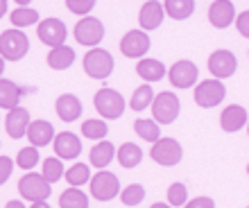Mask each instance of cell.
Instances as JSON below:
<instances>
[{"label": "cell", "instance_id": "obj_37", "mask_svg": "<svg viewBox=\"0 0 249 208\" xmlns=\"http://www.w3.org/2000/svg\"><path fill=\"white\" fill-rule=\"evenodd\" d=\"M95 2L98 0H66V7L71 9L72 14H77V16H89V12H91L93 7H95Z\"/></svg>", "mask_w": 249, "mask_h": 208}, {"label": "cell", "instance_id": "obj_27", "mask_svg": "<svg viewBox=\"0 0 249 208\" xmlns=\"http://www.w3.org/2000/svg\"><path fill=\"white\" fill-rule=\"evenodd\" d=\"M9 18H12V25L16 30H23L27 25H34V23H39V12L32 9V7H16L12 14H9Z\"/></svg>", "mask_w": 249, "mask_h": 208}, {"label": "cell", "instance_id": "obj_24", "mask_svg": "<svg viewBox=\"0 0 249 208\" xmlns=\"http://www.w3.org/2000/svg\"><path fill=\"white\" fill-rule=\"evenodd\" d=\"M20 102V88L9 79H0V109L12 111Z\"/></svg>", "mask_w": 249, "mask_h": 208}, {"label": "cell", "instance_id": "obj_35", "mask_svg": "<svg viewBox=\"0 0 249 208\" xmlns=\"http://www.w3.org/2000/svg\"><path fill=\"white\" fill-rule=\"evenodd\" d=\"M16 165H18L20 170H34L36 165H39V150L36 147H23V150L16 154Z\"/></svg>", "mask_w": 249, "mask_h": 208}, {"label": "cell", "instance_id": "obj_42", "mask_svg": "<svg viewBox=\"0 0 249 208\" xmlns=\"http://www.w3.org/2000/svg\"><path fill=\"white\" fill-rule=\"evenodd\" d=\"M7 14V0H0V18Z\"/></svg>", "mask_w": 249, "mask_h": 208}, {"label": "cell", "instance_id": "obj_3", "mask_svg": "<svg viewBox=\"0 0 249 208\" xmlns=\"http://www.w3.org/2000/svg\"><path fill=\"white\" fill-rule=\"evenodd\" d=\"M179 109H181V104H179V98L175 93H159V95H154V102H152V116H154L152 120L157 124H172L179 116Z\"/></svg>", "mask_w": 249, "mask_h": 208}, {"label": "cell", "instance_id": "obj_44", "mask_svg": "<svg viewBox=\"0 0 249 208\" xmlns=\"http://www.w3.org/2000/svg\"><path fill=\"white\" fill-rule=\"evenodd\" d=\"M14 2H16V5H18V7H27V5H30V2H32V0H14Z\"/></svg>", "mask_w": 249, "mask_h": 208}, {"label": "cell", "instance_id": "obj_34", "mask_svg": "<svg viewBox=\"0 0 249 208\" xmlns=\"http://www.w3.org/2000/svg\"><path fill=\"white\" fill-rule=\"evenodd\" d=\"M120 199H123L124 206H138V204L145 199V188L141 186V183H131V186H127V188L120 190Z\"/></svg>", "mask_w": 249, "mask_h": 208}, {"label": "cell", "instance_id": "obj_28", "mask_svg": "<svg viewBox=\"0 0 249 208\" xmlns=\"http://www.w3.org/2000/svg\"><path fill=\"white\" fill-rule=\"evenodd\" d=\"M134 131L143 140H147V143H157L159 138H161V127L154 120H147V118H138L136 122H134Z\"/></svg>", "mask_w": 249, "mask_h": 208}, {"label": "cell", "instance_id": "obj_7", "mask_svg": "<svg viewBox=\"0 0 249 208\" xmlns=\"http://www.w3.org/2000/svg\"><path fill=\"white\" fill-rule=\"evenodd\" d=\"M181 156H184V150H181L179 140H175V138H159L150 150L152 161L159 163V165H165V168L177 165L181 161Z\"/></svg>", "mask_w": 249, "mask_h": 208}, {"label": "cell", "instance_id": "obj_32", "mask_svg": "<svg viewBox=\"0 0 249 208\" xmlns=\"http://www.w3.org/2000/svg\"><path fill=\"white\" fill-rule=\"evenodd\" d=\"M82 134L91 140H105L107 134H109V127H107L105 120H98V118H91L82 124Z\"/></svg>", "mask_w": 249, "mask_h": 208}, {"label": "cell", "instance_id": "obj_47", "mask_svg": "<svg viewBox=\"0 0 249 208\" xmlns=\"http://www.w3.org/2000/svg\"><path fill=\"white\" fill-rule=\"evenodd\" d=\"M247 174H249V165H247Z\"/></svg>", "mask_w": 249, "mask_h": 208}, {"label": "cell", "instance_id": "obj_33", "mask_svg": "<svg viewBox=\"0 0 249 208\" xmlns=\"http://www.w3.org/2000/svg\"><path fill=\"white\" fill-rule=\"evenodd\" d=\"M64 165H61V158H57V156H50V158H46L43 161V172H41V176L46 179L48 183H57L64 176Z\"/></svg>", "mask_w": 249, "mask_h": 208}, {"label": "cell", "instance_id": "obj_11", "mask_svg": "<svg viewBox=\"0 0 249 208\" xmlns=\"http://www.w3.org/2000/svg\"><path fill=\"white\" fill-rule=\"evenodd\" d=\"M36 36H39L41 43H46L50 48H57V46H64L66 36H68V30H66V25L59 18H46V20H41L39 27H36Z\"/></svg>", "mask_w": 249, "mask_h": 208}, {"label": "cell", "instance_id": "obj_46", "mask_svg": "<svg viewBox=\"0 0 249 208\" xmlns=\"http://www.w3.org/2000/svg\"><path fill=\"white\" fill-rule=\"evenodd\" d=\"M150 208H172V206H165V204H154V206H150Z\"/></svg>", "mask_w": 249, "mask_h": 208}, {"label": "cell", "instance_id": "obj_18", "mask_svg": "<svg viewBox=\"0 0 249 208\" xmlns=\"http://www.w3.org/2000/svg\"><path fill=\"white\" fill-rule=\"evenodd\" d=\"M30 113H27V109H23V106H16V109H12L9 113H7L5 118V129L7 134L12 138H20L27 134V127H30Z\"/></svg>", "mask_w": 249, "mask_h": 208}, {"label": "cell", "instance_id": "obj_13", "mask_svg": "<svg viewBox=\"0 0 249 208\" xmlns=\"http://www.w3.org/2000/svg\"><path fill=\"white\" fill-rule=\"evenodd\" d=\"M168 79L177 88H190L197 84V66L188 59H181L177 64H172V68L168 70Z\"/></svg>", "mask_w": 249, "mask_h": 208}, {"label": "cell", "instance_id": "obj_21", "mask_svg": "<svg viewBox=\"0 0 249 208\" xmlns=\"http://www.w3.org/2000/svg\"><path fill=\"white\" fill-rule=\"evenodd\" d=\"M75 64V50L71 46H57V48H50V54H48V66L53 70H66Z\"/></svg>", "mask_w": 249, "mask_h": 208}, {"label": "cell", "instance_id": "obj_4", "mask_svg": "<svg viewBox=\"0 0 249 208\" xmlns=\"http://www.w3.org/2000/svg\"><path fill=\"white\" fill-rule=\"evenodd\" d=\"M84 70L91 79H107L113 72V57L105 48H93L84 57Z\"/></svg>", "mask_w": 249, "mask_h": 208}, {"label": "cell", "instance_id": "obj_22", "mask_svg": "<svg viewBox=\"0 0 249 208\" xmlns=\"http://www.w3.org/2000/svg\"><path fill=\"white\" fill-rule=\"evenodd\" d=\"M136 72H138V77L145 79V82H161L165 77V66L159 59L145 57L136 64Z\"/></svg>", "mask_w": 249, "mask_h": 208}, {"label": "cell", "instance_id": "obj_41", "mask_svg": "<svg viewBox=\"0 0 249 208\" xmlns=\"http://www.w3.org/2000/svg\"><path fill=\"white\" fill-rule=\"evenodd\" d=\"M5 208H27L25 204L20 202V199H12V202H7V206Z\"/></svg>", "mask_w": 249, "mask_h": 208}, {"label": "cell", "instance_id": "obj_15", "mask_svg": "<svg viewBox=\"0 0 249 208\" xmlns=\"http://www.w3.org/2000/svg\"><path fill=\"white\" fill-rule=\"evenodd\" d=\"M209 20H211V25L217 27V30L229 27L236 20V9L231 5V0H215L209 7Z\"/></svg>", "mask_w": 249, "mask_h": 208}, {"label": "cell", "instance_id": "obj_36", "mask_svg": "<svg viewBox=\"0 0 249 208\" xmlns=\"http://www.w3.org/2000/svg\"><path fill=\"white\" fill-rule=\"evenodd\" d=\"M168 204L170 206H181V208L188 204V188L184 183H172L168 188Z\"/></svg>", "mask_w": 249, "mask_h": 208}, {"label": "cell", "instance_id": "obj_23", "mask_svg": "<svg viewBox=\"0 0 249 208\" xmlns=\"http://www.w3.org/2000/svg\"><path fill=\"white\" fill-rule=\"evenodd\" d=\"M113 156H116V147H113V143H109V140H100L98 145H93L89 158H91L93 168L105 170L107 165L113 161Z\"/></svg>", "mask_w": 249, "mask_h": 208}, {"label": "cell", "instance_id": "obj_12", "mask_svg": "<svg viewBox=\"0 0 249 208\" xmlns=\"http://www.w3.org/2000/svg\"><path fill=\"white\" fill-rule=\"evenodd\" d=\"M236 54L231 50H215L209 57V70L215 79H227L236 72Z\"/></svg>", "mask_w": 249, "mask_h": 208}, {"label": "cell", "instance_id": "obj_5", "mask_svg": "<svg viewBox=\"0 0 249 208\" xmlns=\"http://www.w3.org/2000/svg\"><path fill=\"white\" fill-rule=\"evenodd\" d=\"M89 186H91L93 199H98V202H111L113 197L120 195L118 176L113 174V172H107V170H100L98 174H93Z\"/></svg>", "mask_w": 249, "mask_h": 208}, {"label": "cell", "instance_id": "obj_9", "mask_svg": "<svg viewBox=\"0 0 249 208\" xmlns=\"http://www.w3.org/2000/svg\"><path fill=\"white\" fill-rule=\"evenodd\" d=\"M105 39V25L93 16H84L75 25V41L86 48H95L100 41Z\"/></svg>", "mask_w": 249, "mask_h": 208}, {"label": "cell", "instance_id": "obj_48", "mask_svg": "<svg viewBox=\"0 0 249 208\" xmlns=\"http://www.w3.org/2000/svg\"><path fill=\"white\" fill-rule=\"evenodd\" d=\"M247 134H249V127H247Z\"/></svg>", "mask_w": 249, "mask_h": 208}, {"label": "cell", "instance_id": "obj_31", "mask_svg": "<svg viewBox=\"0 0 249 208\" xmlns=\"http://www.w3.org/2000/svg\"><path fill=\"white\" fill-rule=\"evenodd\" d=\"M152 102H154V91H152L150 84H143L134 91V95L129 100V106L134 111H145L147 106H152Z\"/></svg>", "mask_w": 249, "mask_h": 208}, {"label": "cell", "instance_id": "obj_14", "mask_svg": "<svg viewBox=\"0 0 249 208\" xmlns=\"http://www.w3.org/2000/svg\"><path fill=\"white\" fill-rule=\"evenodd\" d=\"M163 5L159 2V0H147L143 7H141V12H138V25L143 32H150V30H157L161 23H163Z\"/></svg>", "mask_w": 249, "mask_h": 208}, {"label": "cell", "instance_id": "obj_2", "mask_svg": "<svg viewBox=\"0 0 249 208\" xmlns=\"http://www.w3.org/2000/svg\"><path fill=\"white\" fill-rule=\"evenodd\" d=\"M93 104L105 120H118L124 113V98L113 88H100L93 98Z\"/></svg>", "mask_w": 249, "mask_h": 208}, {"label": "cell", "instance_id": "obj_30", "mask_svg": "<svg viewBox=\"0 0 249 208\" xmlns=\"http://www.w3.org/2000/svg\"><path fill=\"white\" fill-rule=\"evenodd\" d=\"M59 208H89V197L79 188H68L59 197Z\"/></svg>", "mask_w": 249, "mask_h": 208}, {"label": "cell", "instance_id": "obj_10", "mask_svg": "<svg viewBox=\"0 0 249 208\" xmlns=\"http://www.w3.org/2000/svg\"><path fill=\"white\" fill-rule=\"evenodd\" d=\"M152 41L143 30H129L120 41V52L129 59H143L145 52L150 50Z\"/></svg>", "mask_w": 249, "mask_h": 208}, {"label": "cell", "instance_id": "obj_49", "mask_svg": "<svg viewBox=\"0 0 249 208\" xmlns=\"http://www.w3.org/2000/svg\"><path fill=\"white\" fill-rule=\"evenodd\" d=\"M247 208H249V206H247Z\"/></svg>", "mask_w": 249, "mask_h": 208}, {"label": "cell", "instance_id": "obj_17", "mask_svg": "<svg viewBox=\"0 0 249 208\" xmlns=\"http://www.w3.org/2000/svg\"><path fill=\"white\" fill-rule=\"evenodd\" d=\"M53 145H54V152H57V158H77L79 152H82V140L72 131L57 134Z\"/></svg>", "mask_w": 249, "mask_h": 208}, {"label": "cell", "instance_id": "obj_25", "mask_svg": "<svg viewBox=\"0 0 249 208\" xmlns=\"http://www.w3.org/2000/svg\"><path fill=\"white\" fill-rule=\"evenodd\" d=\"M163 12L175 20H186L195 12V0H165Z\"/></svg>", "mask_w": 249, "mask_h": 208}, {"label": "cell", "instance_id": "obj_29", "mask_svg": "<svg viewBox=\"0 0 249 208\" xmlns=\"http://www.w3.org/2000/svg\"><path fill=\"white\" fill-rule=\"evenodd\" d=\"M64 176H66V181L71 183V188H79V186L91 181V170H89L86 163H75L72 168L66 170Z\"/></svg>", "mask_w": 249, "mask_h": 208}, {"label": "cell", "instance_id": "obj_20", "mask_svg": "<svg viewBox=\"0 0 249 208\" xmlns=\"http://www.w3.org/2000/svg\"><path fill=\"white\" fill-rule=\"evenodd\" d=\"M245 124H247V111H245V106H238V104L227 106L222 111V116H220V127L224 131H229V134L243 129Z\"/></svg>", "mask_w": 249, "mask_h": 208}, {"label": "cell", "instance_id": "obj_8", "mask_svg": "<svg viewBox=\"0 0 249 208\" xmlns=\"http://www.w3.org/2000/svg\"><path fill=\"white\" fill-rule=\"evenodd\" d=\"M227 88L220 79H204L202 84L195 86V102L202 109H213L224 100Z\"/></svg>", "mask_w": 249, "mask_h": 208}, {"label": "cell", "instance_id": "obj_19", "mask_svg": "<svg viewBox=\"0 0 249 208\" xmlns=\"http://www.w3.org/2000/svg\"><path fill=\"white\" fill-rule=\"evenodd\" d=\"M57 116L64 120V122H75L79 116H82V100L72 93H64L61 98H57Z\"/></svg>", "mask_w": 249, "mask_h": 208}, {"label": "cell", "instance_id": "obj_39", "mask_svg": "<svg viewBox=\"0 0 249 208\" xmlns=\"http://www.w3.org/2000/svg\"><path fill=\"white\" fill-rule=\"evenodd\" d=\"M236 27H238V32L243 34L245 39H249V9L247 12H243V14H238Z\"/></svg>", "mask_w": 249, "mask_h": 208}, {"label": "cell", "instance_id": "obj_16", "mask_svg": "<svg viewBox=\"0 0 249 208\" xmlns=\"http://www.w3.org/2000/svg\"><path fill=\"white\" fill-rule=\"evenodd\" d=\"M25 136L30 138L32 147L39 150V147H46V145H50L54 140V127L48 120H32Z\"/></svg>", "mask_w": 249, "mask_h": 208}, {"label": "cell", "instance_id": "obj_1", "mask_svg": "<svg viewBox=\"0 0 249 208\" xmlns=\"http://www.w3.org/2000/svg\"><path fill=\"white\" fill-rule=\"evenodd\" d=\"M30 50V39L25 36L23 30H5L0 34V57L7 61H20Z\"/></svg>", "mask_w": 249, "mask_h": 208}, {"label": "cell", "instance_id": "obj_26", "mask_svg": "<svg viewBox=\"0 0 249 208\" xmlns=\"http://www.w3.org/2000/svg\"><path fill=\"white\" fill-rule=\"evenodd\" d=\"M116 156H118V163L123 165V168L131 170L143 161V150L134 143H124V145H120V150L116 152Z\"/></svg>", "mask_w": 249, "mask_h": 208}, {"label": "cell", "instance_id": "obj_38", "mask_svg": "<svg viewBox=\"0 0 249 208\" xmlns=\"http://www.w3.org/2000/svg\"><path fill=\"white\" fill-rule=\"evenodd\" d=\"M12 172H14V158H9V156H0V186L12 176Z\"/></svg>", "mask_w": 249, "mask_h": 208}, {"label": "cell", "instance_id": "obj_43", "mask_svg": "<svg viewBox=\"0 0 249 208\" xmlns=\"http://www.w3.org/2000/svg\"><path fill=\"white\" fill-rule=\"evenodd\" d=\"M30 208H50V204H48V202H34Z\"/></svg>", "mask_w": 249, "mask_h": 208}, {"label": "cell", "instance_id": "obj_40", "mask_svg": "<svg viewBox=\"0 0 249 208\" xmlns=\"http://www.w3.org/2000/svg\"><path fill=\"white\" fill-rule=\"evenodd\" d=\"M184 208H215V202H213L211 197H195V199H190Z\"/></svg>", "mask_w": 249, "mask_h": 208}, {"label": "cell", "instance_id": "obj_6", "mask_svg": "<svg viewBox=\"0 0 249 208\" xmlns=\"http://www.w3.org/2000/svg\"><path fill=\"white\" fill-rule=\"evenodd\" d=\"M18 192L23 199L34 204V202H46L48 197H50V192H53V188H50V183H48L41 174L27 172V174L18 181Z\"/></svg>", "mask_w": 249, "mask_h": 208}, {"label": "cell", "instance_id": "obj_45", "mask_svg": "<svg viewBox=\"0 0 249 208\" xmlns=\"http://www.w3.org/2000/svg\"><path fill=\"white\" fill-rule=\"evenodd\" d=\"M2 72H5V59L0 57V77H2Z\"/></svg>", "mask_w": 249, "mask_h": 208}]
</instances>
